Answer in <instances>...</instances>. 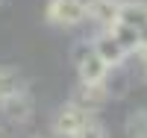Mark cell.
Wrapping results in <instances>:
<instances>
[{"mask_svg": "<svg viewBox=\"0 0 147 138\" xmlns=\"http://www.w3.org/2000/svg\"><path fill=\"white\" fill-rule=\"evenodd\" d=\"M91 47H94V53H97V56H100L106 65H109V71H112V68H118L121 62L129 56L127 50H124V47H121V44L112 38V32H106V30L94 38V44H91Z\"/></svg>", "mask_w": 147, "mask_h": 138, "instance_id": "obj_6", "label": "cell"}, {"mask_svg": "<svg viewBox=\"0 0 147 138\" xmlns=\"http://www.w3.org/2000/svg\"><path fill=\"white\" fill-rule=\"evenodd\" d=\"M0 138H3V135H0Z\"/></svg>", "mask_w": 147, "mask_h": 138, "instance_id": "obj_15", "label": "cell"}, {"mask_svg": "<svg viewBox=\"0 0 147 138\" xmlns=\"http://www.w3.org/2000/svg\"><path fill=\"white\" fill-rule=\"evenodd\" d=\"M121 3H124V0H85V18L94 21L97 27L109 30V27L118 24Z\"/></svg>", "mask_w": 147, "mask_h": 138, "instance_id": "obj_4", "label": "cell"}, {"mask_svg": "<svg viewBox=\"0 0 147 138\" xmlns=\"http://www.w3.org/2000/svg\"><path fill=\"white\" fill-rule=\"evenodd\" d=\"M124 132L127 138H147V109H132L127 120H124Z\"/></svg>", "mask_w": 147, "mask_h": 138, "instance_id": "obj_9", "label": "cell"}, {"mask_svg": "<svg viewBox=\"0 0 147 138\" xmlns=\"http://www.w3.org/2000/svg\"><path fill=\"white\" fill-rule=\"evenodd\" d=\"M106 32H112V38L121 44V47H124L127 50V53H136V50H138V32L136 30H132V27H127V24H115V27H109Z\"/></svg>", "mask_w": 147, "mask_h": 138, "instance_id": "obj_10", "label": "cell"}, {"mask_svg": "<svg viewBox=\"0 0 147 138\" xmlns=\"http://www.w3.org/2000/svg\"><path fill=\"white\" fill-rule=\"evenodd\" d=\"M47 21L56 27H77L85 21V0H50Z\"/></svg>", "mask_w": 147, "mask_h": 138, "instance_id": "obj_3", "label": "cell"}, {"mask_svg": "<svg viewBox=\"0 0 147 138\" xmlns=\"http://www.w3.org/2000/svg\"><path fill=\"white\" fill-rule=\"evenodd\" d=\"M24 88V82H21V73L15 68H0V103L9 97V94H15Z\"/></svg>", "mask_w": 147, "mask_h": 138, "instance_id": "obj_11", "label": "cell"}, {"mask_svg": "<svg viewBox=\"0 0 147 138\" xmlns=\"http://www.w3.org/2000/svg\"><path fill=\"white\" fill-rule=\"evenodd\" d=\"M136 53L147 62V32H141V35H138V50H136Z\"/></svg>", "mask_w": 147, "mask_h": 138, "instance_id": "obj_13", "label": "cell"}, {"mask_svg": "<svg viewBox=\"0 0 147 138\" xmlns=\"http://www.w3.org/2000/svg\"><path fill=\"white\" fill-rule=\"evenodd\" d=\"M0 109L6 112V118H9L12 123H27V120L32 118V97L21 88V91H15V94H9L3 103H0Z\"/></svg>", "mask_w": 147, "mask_h": 138, "instance_id": "obj_5", "label": "cell"}, {"mask_svg": "<svg viewBox=\"0 0 147 138\" xmlns=\"http://www.w3.org/2000/svg\"><path fill=\"white\" fill-rule=\"evenodd\" d=\"M118 21L127 24V27H132L138 35L147 32V0H124Z\"/></svg>", "mask_w": 147, "mask_h": 138, "instance_id": "obj_8", "label": "cell"}, {"mask_svg": "<svg viewBox=\"0 0 147 138\" xmlns=\"http://www.w3.org/2000/svg\"><path fill=\"white\" fill-rule=\"evenodd\" d=\"M71 59H74V65H77L80 82H85V85L106 82V77H109V65L94 53L91 44H85V41L77 44V47H74V53H71Z\"/></svg>", "mask_w": 147, "mask_h": 138, "instance_id": "obj_1", "label": "cell"}, {"mask_svg": "<svg viewBox=\"0 0 147 138\" xmlns=\"http://www.w3.org/2000/svg\"><path fill=\"white\" fill-rule=\"evenodd\" d=\"M109 97H112V91H109L106 82H97V85H85V82H80V88H77V94H74L71 103H77V106H82V109L91 112V109H97V106H103Z\"/></svg>", "mask_w": 147, "mask_h": 138, "instance_id": "obj_7", "label": "cell"}, {"mask_svg": "<svg viewBox=\"0 0 147 138\" xmlns=\"http://www.w3.org/2000/svg\"><path fill=\"white\" fill-rule=\"evenodd\" d=\"M141 79L147 82V62H144V68H141Z\"/></svg>", "mask_w": 147, "mask_h": 138, "instance_id": "obj_14", "label": "cell"}, {"mask_svg": "<svg viewBox=\"0 0 147 138\" xmlns=\"http://www.w3.org/2000/svg\"><path fill=\"white\" fill-rule=\"evenodd\" d=\"M88 118H91L88 109H82V106H77V103H68V106H62V109L56 112V118H53V132L62 135V138H77L80 129L88 123Z\"/></svg>", "mask_w": 147, "mask_h": 138, "instance_id": "obj_2", "label": "cell"}, {"mask_svg": "<svg viewBox=\"0 0 147 138\" xmlns=\"http://www.w3.org/2000/svg\"><path fill=\"white\" fill-rule=\"evenodd\" d=\"M77 138H106V127H103L97 118H88V123L80 129V135H77Z\"/></svg>", "mask_w": 147, "mask_h": 138, "instance_id": "obj_12", "label": "cell"}]
</instances>
